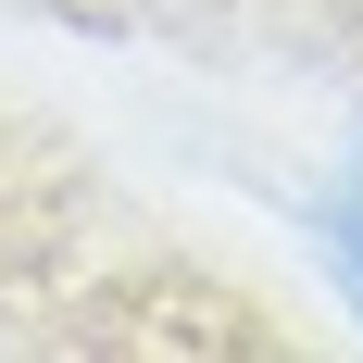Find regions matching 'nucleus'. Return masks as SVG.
<instances>
[{
	"label": "nucleus",
	"mask_w": 363,
	"mask_h": 363,
	"mask_svg": "<svg viewBox=\"0 0 363 363\" xmlns=\"http://www.w3.org/2000/svg\"><path fill=\"white\" fill-rule=\"evenodd\" d=\"M326 238H338V276H351V301H363V176L326 201Z\"/></svg>",
	"instance_id": "nucleus-1"
}]
</instances>
